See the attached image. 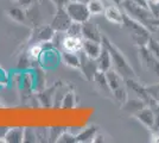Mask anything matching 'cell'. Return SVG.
<instances>
[{"label":"cell","instance_id":"obj_6","mask_svg":"<svg viewBox=\"0 0 159 143\" xmlns=\"http://www.w3.org/2000/svg\"><path fill=\"white\" fill-rule=\"evenodd\" d=\"M73 23L69 14L66 13L64 7H58L56 13L53 16L52 21L50 23V26L52 27L56 32H66L70 24Z\"/></svg>","mask_w":159,"mask_h":143},{"label":"cell","instance_id":"obj_28","mask_svg":"<svg viewBox=\"0 0 159 143\" xmlns=\"http://www.w3.org/2000/svg\"><path fill=\"white\" fill-rule=\"evenodd\" d=\"M146 89H147L148 94L151 95V98L154 100V102L159 106V82L146 86Z\"/></svg>","mask_w":159,"mask_h":143},{"label":"cell","instance_id":"obj_1","mask_svg":"<svg viewBox=\"0 0 159 143\" xmlns=\"http://www.w3.org/2000/svg\"><path fill=\"white\" fill-rule=\"evenodd\" d=\"M101 43L103 47H106L109 51V54L112 56V67L115 69L124 79L128 78H137V74L132 68V66L129 64V62L127 61L125 55L120 51V49L114 43H113L106 35H102V40Z\"/></svg>","mask_w":159,"mask_h":143},{"label":"cell","instance_id":"obj_9","mask_svg":"<svg viewBox=\"0 0 159 143\" xmlns=\"http://www.w3.org/2000/svg\"><path fill=\"white\" fill-rule=\"evenodd\" d=\"M56 31L50 26V24L47 26H37L34 27L33 34L31 36V43H51Z\"/></svg>","mask_w":159,"mask_h":143},{"label":"cell","instance_id":"obj_15","mask_svg":"<svg viewBox=\"0 0 159 143\" xmlns=\"http://www.w3.org/2000/svg\"><path fill=\"white\" fill-rule=\"evenodd\" d=\"M96 62H98V68L99 70H102V72H107L112 68V56L109 54L108 49L106 47L102 48V51L100 53L99 57L96 59Z\"/></svg>","mask_w":159,"mask_h":143},{"label":"cell","instance_id":"obj_16","mask_svg":"<svg viewBox=\"0 0 159 143\" xmlns=\"http://www.w3.org/2000/svg\"><path fill=\"white\" fill-rule=\"evenodd\" d=\"M7 14L10 18H12L14 21L19 23V24H24L26 25L27 23V13L26 10H24L20 6H13L7 10Z\"/></svg>","mask_w":159,"mask_h":143},{"label":"cell","instance_id":"obj_7","mask_svg":"<svg viewBox=\"0 0 159 143\" xmlns=\"http://www.w3.org/2000/svg\"><path fill=\"white\" fill-rule=\"evenodd\" d=\"M80 54V69L82 72V74L84 75L88 81H92L94 79V75L96 74V72L99 70L98 68V62L94 59H90L89 56H87L82 50L79 53Z\"/></svg>","mask_w":159,"mask_h":143},{"label":"cell","instance_id":"obj_39","mask_svg":"<svg viewBox=\"0 0 159 143\" xmlns=\"http://www.w3.org/2000/svg\"><path fill=\"white\" fill-rule=\"evenodd\" d=\"M105 1H109V2H114V4H116V5H121L124 0H105Z\"/></svg>","mask_w":159,"mask_h":143},{"label":"cell","instance_id":"obj_3","mask_svg":"<svg viewBox=\"0 0 159 143\" xmlns=\"http://www.w3.org/2000/svg\"><path fill=\"white\" fill-rule=\"evenodd\" d=\"M120 6L122 7L125 13L128 14L129 17H132L133 19H135V21H139L141 23H144L145 25L146 21H148L151 17H153L148 7L141 6V5L134 2L132 0H124Z\"/></svg>","mask_w":159,"mask_h":143},{"label":"cell","instance_id":"obj_35","mask_svg":"<svg viewBox=\"0 0 159 143\" xmlns=\"http://www.w3.org/2000/svg\"><path fill=\"white\" fill-rule=\"evenodd\" d=\"M146 25L150 27H159V17H151L148 21H146Z\"/></svg>","mask_w":159,"mask_h":143},{"label":"cell","instance_id":"obj_12","mask_svg":"<svg viewBox=\"0 0 159 143\" xmlns=\"http://www.w3.org/2000/svg\"><path fill=\"white\" fill-rule=\"evenodd\" d=\"M102 43L101 42H96V41H92V40H86L83 38V45H82V51L89 56L90 59H94L96 60L99 57L100 53L102 51Z\"/></svg>","mask_w":159,"mask_h":143},{"label":"cell","instance_id":"obj_24","mask_svg":"<svg viewBox=\"0 0 159 143\" xmlns=\"http://www.w3.org/2000/svg\"><path fill=\"white\" fill-rule=\"evenodd\" d=\"M43 53V44L40 43H31V45L27 49L26 54L31 60H39L40 55Z\"/></svg>","mask_w":159,"mask_h":143},{"label":"cell","instance_id":"obj_38","mask_svg":"<svg viewBox=\"0 0 159 143\" xmlns=\"http://www.w3.org/2000/svg\"><path fill=\"white\" fill-rule=\"evenodd\" d=\"M150 30H151V32H152L153 37H156V38H157V40L159 41V27L150 26Z\"/></svg>","mask_w":159,"mask_h":143},{"label":"cell","instance_id":"obj_17","mask_svg":"<svg viewBox=\"0 0 159 143\" xmlns=\"http://www.w3.org/2000/svg\"><path fill=\"white\" fill-rule=\"evenodd\" d=\"M144 106H146L145 102H143L140 98H135V99H127V102L121 107L124 109V111H126L128 113H131L132 116H134Z\"/></svg>","mask_w":159,"mask_h":143},{"label":"cell","instance_id":"obj_31","mask_svg":"<svg viewBox=\"0 0 159 143\" xmlns=\"http://www.w3.org/2000/svg\"><path fill=\"white\" fill-rule=\"evenodd\" d=\"M36 135H37V142L49 141V129H47V128H37Z\"/></svg>","mask_w":159,"mask_h":143},{"label":"cell","instance_id":"obj_37","mask_svg":"<svg viewBox=\"0 0 159 143\" xmlns=\"http://www.w3.org/2000/svg\"><path fill=\"white\" fill-rule=\"evenodd\" d=\"M51 1L55 4L56 8H58V7H66V2H68L69 0H51Z\"/></svg>","mask_w":159,"mask_h":143},{"label":"cell","instance_id":"obj_18","mask_svg":"<svg viewBox=\"0 0 159 143\" xmlns=\"http://www.w3.org/2000/svg\"><path fill=\"white\" fill-rule=\"evenodd\" d=\"M62 61L63 63L70 67V68L80 69V54L79 53H71L64 50L62 53Z\"/></svg>","mask_w":159,"mask_h":143},{"label":"cell","instance_id":"obj_27","mask_svg":"<svg viewBox=\"0 0 159 143\" xmlns=\"http://www.w3.org/2000/svg\"><path fill=\"white\" fill-rule=\"evenodd\" d=\"M55 92H56V87H52L51 89H45L44 92L39 93L40 102H43L44 105H47V106H50L51 102H52V95L55 94Z\"/></svg>","mask_w":159,"mask_h":143},{"label":"cell","instance_id":"obj_30","mask_svg":"<svg viewBox=\"0 0 159 143\" xmlns=\"http://www.w3.org/2000/svg\"><path fill=\"white\" fill-rule=\"evenodd\" d=\"M23 142H37L36 129H33V128H25L24 129V141Z\"/></svg>","mask_w":159,"mask_h":143},{"label":"cell","instance_id":"obj_19","mask_svg":"<svg viewBox=\"0 0 159 143\" xmlns=\"http://www.w3.org/2000/svg\"><path fill=\"white\" fill-rule=\"evenodd\" d=\"M94 81L96 82V85H98V87H99L105 94H108V95H113L112 93V89L109 87V85H108V81H107V78H106V74H105V72H102V70H98L96 72V74L94 75Z\"/></svg>","mask_w":159,"mask_h":143},{"label":"cell","instance_id":"obj_5","mask_svg":"<svg viewBox=\"0 0 159 143\" xmlns=\"http://www.w3.org/2000/svg\"><path fill=\"white\" fill-rule=\"evenodd\" d=\"M138 56H139L141 66L146 70L152 72L157 76H159V60L150 53V50L146 48V45L138 47Z\"/></svg>","mask_w":159,"mask_h":143},{"label":"cell","instance_id":"obj_40","mask_svg":"<svg viewBox=\"0 0 159 143\" xmlns=\"http://www.w3.org/2000/svg\"><path fill=\"white\" fill-rule=\"evenodd\" d=\"M73 1H82V2H88V0H73Z\"/></svg>","mask_w":159,"mask_h":143},{"label":"cell","instance_id":"obj_33","mask_svg":"<svg viewBox=\"0 0 159 143\" xmlns=\"http://www.w3.org/2000/svg\"><path fill=\"white\" fill-rule=\"evenodd\" d=\"M64 130L61 129V128H51V129H49V141H51V142H57V140H58V137L61 136V134L63 132Z\"/></svg>","mask_w":159,"mask_h":143},{"label":"cell","instance_id":"obj_34","mask_svg":"<svg viewBox=\"0 0 159 143\" xmlns=\"http://www.w3.org/2000/svg\"><path fill=\"white\" fill-rule=\"evenodd\" d=\"M37 1L38 0H17L18 5L20 7H23L24 10H29V8L33 7L34 5H37Z\"/></svg>","mask_w":159,"mask_h":143},{"label":"cell","instance_id":"obj_2","mask_svg":"<svg viewBox=\"0 0 159 143\" xmlns=\"http://www.w3.org/2000/svg\"><path fill=\"white\" fill-rule=\"evenodd\" d=\"M122 26L126 30L131 40L134 42V44L137 47H143L146 45L148 40L151 38L152 32L150 30V27L145 25L144 23L139 21L133 19L132 17H129L128 14L125 13L124 16V21H122Z\"/></svg>","mask_w":159,"mask_h":143},{"label":"cell","instance_id":"obj_11","mask_svg":"<svg viewBox=\"0 0 159 143\" xmlns=\"http://www.w3.org/2000/svg\"><path fill=\"white\" fill-rule=\"evenodd\" d=\"M82 37L86 40H92V41L101 42L102 40V34L100 32L99 27L96 26V24L89 21H84L82 24Z\"/></svg>","mask_w":159,"mask_h":143},{"label":"cell","instance_id":"obj_14","mask_svg":"<svg viewBox=\"0 0 159 143\" xmlns=\"http://www.w3.org/2000/svg\"><path fill=\"white\" fill-rule=\"evenodd\" d=\"M105 74H106L108 85H109V87H111V89H112V93L114 89L119 88V87H121L122 85H125V79H124V78H122L115 69L111 68L109 70L105 72Z\"/></svg>","mask_w":159,"mask_h":143},{"label":"cell","instance_id":"obj_20","mask_svg":"<svg viewBox=\"0 0 159 143\" xmlns=\"http://www.w3.org/2000/svg\"><path fill=\"white\" fill-rule=\"evenodd\" d=\"M5 142L20 143L24 141V129L23 128H12L8 129L5 134Z\"/></svg>","mask_w":159,"mask_h":143},{"label":"cell","instance_id":"obj_21","mask_svg":"<svg viewBox=\"0 0 159 143\" xmlns=\"http://www.w3.org/2000/svg\"><path fill=\"white\" fill-rule=\"evenodd\" d=\"M98 134V128L96 126H89L86 130L81 131L79 135L76 136V142L80 143H87V142H93L94 137Z\"/></svg>","mask_w":159,"mask_h":143},{"label":"cell","instance_id":"obj_36","mask_svg":"<svg viewBox=\"0 0 159 143\" xmlns=\"http://www.w3.org/2000/svg\"><path fill=\"white\" fill-rule=\"evenodd\" d=\"M150 142L159 143V130L151 129V136H150Z\"/></svg>","mask_w":159,"mask_h":143},{"label":"cell","instance_id":"obj_22","mask_svg":"<svg viewBox=\"0 0 159 143\" xmlns=\"http://www.w3.org/2000/svg\"><path fill=\"white\" fill-rule=\"evenodd\" d=\"M87 6L92 16H99V14H103L106 4H105V0H88Z\"/></svg>","mask_w":159,"mask_h":143},{"label":"cell","instance_id":"obj_10","mask_svg":"<svg viewBox=\"0 0 159 143\" xmlns=\"http://www.w3.org/2000/svg\"><path fill=\"white\" fill-rule=\"evenodd\" d=\"M134 117L139 121L144 126H146L148 130H151L154 125V121H156V111L154 107L146 105L141 110H139Z\"/></svg>","mask_w":159,"mask_h":143},{"label":"cell","instance_id":"obj_13","mask_svg":"<svg viewBox=\"0 0 159 143\" xmlns=\"http://www.w3.org/2000/svg\"><path fill=\"white\" fill-rule=\"evenodd\" d=\"M83 45V38L82 37H75V36H68L64 34L63 41H62V48L66 51L71 53H80L82 50Z\"/></svg>","mask_w":159,"mask_h":143},{"label":"cell","instance_id":"obj_25","mask_svg":"<svg viewBox=\"0 0 159 143\" xmlns=\"http://www.w3.org/2000/svg\"><path fill=\"white\" fill-rule=\"evenodd\" d=\"M64 34L68 35V36L82 37V24L76 23V21H73V23L70 24V26L68 27V30H66ZM82 38H83V37H82Z\"/></svg>","mask_w":159,"mask_h":143},{"label":"cell","instance_id":"obj_29","mask_svg":"<svg viewBox=\"0 0 159 143\" xmlns=\"http://www.w3.org/2000/svg\"><path fill=\"white\" fill-rule=\"evenodd\" d=\"M62 105L64 107H74L75 106V94L74 92H68L66 94L63 95V99H62Z\"/></svg>","mask_w":159,"mask_h":143},{"label":"cell","instance_id":"obj_23","mask_svg":"<svg viewBox=\"0 0 159 143\" xmlns=\"http://www.w3.org/2000/svg\"><path fill=\"white\" fill-rule=\"evenodd\" d=\"M113 97H114L115 100L122 106V105L127 102V99H128V93H127L126 85H122L119 88L114 89V91H113Z\"/></svg>","mask_w":159,"mask_h":143},{"label":"cell","instance_id":"obj_32","mask_svg":"<svg viewBox=\"0 0 159 143\" xmlns=\"http://www.w3.org/2000/svg\"><path fill=\"white\" fill-rule=\"evenodd\" d=\"M57 142H60V143H74V142H76V136H74L73 134H70V132H66V131H63V132L61 134V136L58 137Z\"/></svg>","mask_w":159,"mask_h":143},{"label":"cell","instance_id":"obj_26","mask_svg":"<svg viewBox=\"0 0 159 143\" xmlns=\"http://www.w3.org/2000/svg\"><path fill=\"white\" fill-rule=\"evenodd\" d=\"M146 48L150 50V53H151L153 56H156L159 60V41L156 37L151 36V38L148 40L147 44H146Z\"/></svg>","mask_w":159,"mask_h":143},{"label":"cell","instance_id":"obj_8","mask_svg":"<svg viewBox=\"0 0 159 143\" xmlns=\"http://www.w3.org/2000/svg\"><path fill=\"white\" fill-rule=\"evenodd\" d=\"M105 4H106V1H105ZM103 16L106 17L107 21L113 23V24L122 25L125 12L121 10L120 5L107 1L106 6H105V11H103Z\"/></svg>","mask_w":159,"mask_h":143},{"label":"cell","instance_id":"obj_4","mask_svg":"<svg viewBox=\"0 0 159 143\" xmlns=\"http://www.w3.org/2000/svg\"><path fill=\"white\" fill-rule=\"evenodd\" d=\"M64 8H66V13L69 14V17L71 18V21L80 23V24H83L84 21H89L92 17L87 6V2L69 0Z\"/></svg>","mask_w":159,"mask_h":143}]
</instances>
